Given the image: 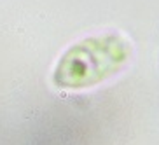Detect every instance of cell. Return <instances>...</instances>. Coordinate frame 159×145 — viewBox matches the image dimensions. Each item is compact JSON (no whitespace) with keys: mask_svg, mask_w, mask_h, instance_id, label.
<instances>
[{"mask_svg":"<svg viewBox=\"0 0 159 145\" xmlns=\"http://www.w3.org/2000/svg\"><path fill=\"white\" fill-rule=\"evenodd\" d=\"M131 42L119 32L89 35L72 44L60 56L52 82L61 89H88L98 86L128 65Z\"/></svg>","mask_w":159,"mask_h":145,"instance_id":"cell-1","label":"cell"}]
</instances>
